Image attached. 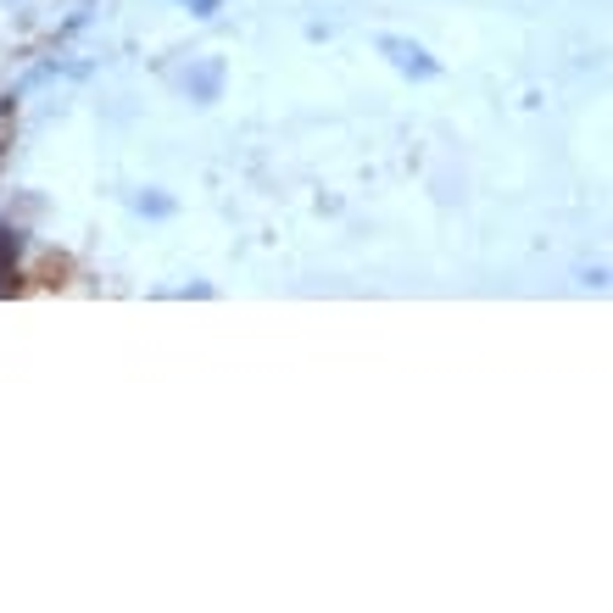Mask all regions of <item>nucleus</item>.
Returning <instances> with one entry per match:
<instances>
[{
    "instance_id": "1",
    "label": "nucleus",
    "mask_w": 613,
    "mask_h": 613,
    "mask_svg": "<svg viewBox=\"0 0 613 613\" xmlns=\"http://www.w3.org/2000/svg\"><path fill=\"white\" fill-rule=\"evenodd\" d=\"M380 45V56L396 67V73H407V78H435V73H441V62H435L418 40H402V34H380L374 40Z\"/></svg>"
},
{
    "instance_id": "3",
    "label": "nucleus",
    "mask_w": 613,
    "mask_h": 613,
    "mask_svg": "<svg viewBox=\"0 0 613 613\" xmlns=\"http://www.w3.org/2000/svg\"><path fill=\"white\" fill-rule=\"evenodd\" d=\"M140 212H151V218H167V212H173V201H167V196H140Z\"/></svg>"
},
{
    "instance_id": "2",
    "label": "nucleus",
    "mask_w": 613,
    "mask_h": 613,
    "mask_svg": "<svg viewBox=\"0 0 613 613\" xmlns=\"http://www.w3.org/2000/svg\"><path fill=\"white\" fill-rule=\"evenodd\" d=\"M185 90H190V96H196L201 107H212V101H218V90H223V62L212 56L207 67H196V73L185 78Z\"/></svg>"
},
{
    "instance_id": "4",
    "label": "nucleus",
    "mask_w": 613,
    "mask_h": 613,
    "mask_svg": "<svg viewBox=\"0 0 613 613\" xmlns=\"http://www.w3.org/2000/svg\"><path fill=\"white\" fill-rule=\"evenodd\" d=\"M185 7H190V18H218L223 0H185Z\"/></svg>"
}]
</instances>
